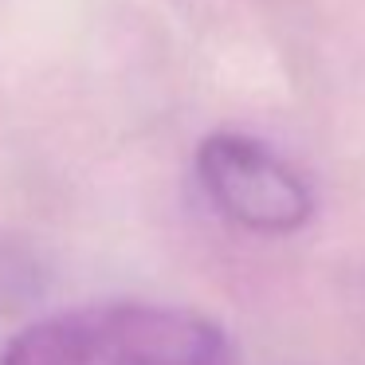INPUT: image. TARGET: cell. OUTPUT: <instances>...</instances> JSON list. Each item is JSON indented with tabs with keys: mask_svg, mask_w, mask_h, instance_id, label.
Masks as SVG:
<instances>
[{
	"mask_svg": "<svg viewBox=\"0 0 365 365\" xmlns=\"http://www.w3.org/2000/svg\"><path fill=\"white\" fill-rule=\"evenodd\" d=\"M43 291V263L24 240L0 232V314L24 310Z\"/></svg>",
	"mask_w": 365,
	"mask_h": 365,
	"instance_id": "3957f363",
	"label": "cell"
},
{
	"mask_svg": "<svg viewBox=\"0 0 365 365\" xmlns=\"http://www.w3.org/2000/svg\"><path fill=\"white\" fill-rule=\"evenodd\" d=\"M197 181L224 220L259 236L299 232L314 212V192L271 145L247 134H212L197 145Z\"/></svg>",
	"mask_w": 365,
	"mask_h": 365,
	"instance_id": "7a4b0ae2",
	"label": "cell"
},
{
	"mask_svg": "<svg viewBox=\"0 0 365 365\" xmlns=\"http://www.w3.org/2000/svg\"><path fill=\"white\" fill-rule=\"evenodd\" d=\"M0 365H240L232 338L185 307L91 302L24 326Z\"/></svg>",
	"mask_w": 365,
	"mask_h": 365,
	"instance_id": "6da1fadb",
	"label": "cell"
}]
</instances>
